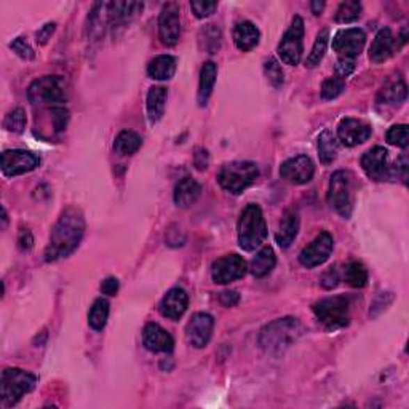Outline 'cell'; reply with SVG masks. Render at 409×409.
<instances>
[{"instance_id": "cell-44", "label": "cell", "mask_w": 409, "mask_h": 409, "mask_svg": "<svg viewBox=\"0 0 409 409\" xmlns=\"http://www.w3.org/2000/svg\"><path fill=\"white\" fill-rule=\"evenodd\" d=\"M165 240H166V245L170 246H182L186 241V235L182 230L179 229V225H171V227L166 230V235H165Z\"/></svg>"}, {"instance_id": "cell-27", "label": "cell", "mask_w": 409, "mask_h": 409, "mask_svg": "<svg viewBox=\"0 0 409 409\" xmlns=\"http://www.w3.org/2000/svg\"><path fill=\"white\" fill-rule=\"evenodd\" d=\"M176 72V58L160 55L154 58L147 66V74L154 80H170Z\"/></svg>"}, {"instance_id": "cell-3", "label": "cell", "mask_w": 409, "mask_h": 409, "mask_svg": "<svg viewBox=\"0 0 409 409\" xmlns=\"http://www.w3.org/2000/svg\"><path fill=\"white\" fill-rule=\"evenodd\" d=\"M236 230H239V243L241 250L255 251L257 246H261L267 236V225L262 209L257 205L250 203L240 214Z\"/></svg>"}, {"instance_id": "cell-5", "label": "cell", "mask_w": 409, "mask_h": 409, "mask_svg": "<svg viewBox=\"0 0 409 409\" xmlns=\"http://www.w3.org/2000/svg\"><path fill=\"white\" fill-rule=\"evenodd\" d=\"M37 378L34 374L19 368H7L2 373L0 380V396H2V406L12 408L26 394L34 390Z\"/></svg>"}, {"instance_id": "cell-51", "label": "cell", "mask_w": 409, "mask_h": 409, "mask_svg": "<svg viewBox=\"0 0 409 409\" xmlns=\"http://www.w3.org/2000/svg\"><path fill=\"white\" fill-rule=\"evenodd\" d=\"M193 161H195V166L198 170H205L208 166V152L205 149H197L195 150V157H193Z\"/></svg>"}, {"instance_id": "cell-34", "label": "cell", "mask_w": 409, "mask_h": 409, "mask_svg": "<svg viewBox=\"0 0 409 409\" xmlns=\"http://www.w3.org/2000/svg\"><path fill=\"white\" fill-rule=\"evenodd\" d=\"M328 42H330V32H328V29L320 31L319 35H316V39H315L314 47H312L310 55L307 56V61H305L307 67L312 69V67L319 66L323 56H325V53H326Z\"/></svg>"}, {"instance_id": "cell-29", "label": "cell", "mask_w": 409, "mask_h": 409, "mask_svg": "<svg viewBox=\"0 0 409 409\" xmlns=\"http://www.w3.org/2000/svg\"><path fill=\"white\" fill-rule=\"evenodd\" d=\"M275 264H277L275 251H273L271 246H266V248H262L259 252H257L255 259L251 261V267H250L251 273L256 278H264L273 271Z\"/></svg>"}, {"instance_id": "cell-20", "label": "cell", "mask_w": 409, "mask_h": 409, "mask_svg": "<svg viewBox=\"0 0 409 409\" xmlns=\"http://www.w3.org/2000/svg\"><path fill=\"white\" fill-rule=\"evenodd\" d=\"M187 305H189V296L182 288H173L163 296L160 303V314L165 319L179 320L186 314Z\"/></svg>"}, {"instance_id": "cell-47", "label": "cell", "mask_w": 409, "mask_h": 409, "mask_svg": "<svg viewBox=\"0 0 409 409\" xmlns=\"http://www.w3.org/2000/svg\"><path fill=\"white\" fill-rule=\"evenodd\" d=\"M55 29H56L55 23H47L44 28H40L39 31H37V34H35L37 44L45 45L47 42L51 39V35H53V32H55Z\"/></svg>"}, {"instance_id": "cell-25", "label": "cell", "mask_w": 409, "mask_h": 409, "mask_svg": "<svg viewBox=\"0 0 409 409\" xmlns=\"http://www.w3.org/2000/svg\"><path fill=\"white\" fill-rule=\"evenodd\" d=\"M406 83L403 82L400 75H396L395 79L387 80V83L382 87L378 102L384 106H398L406 99Z\"/></svg>"}, {"instance_id": "cell-15", "label": "cell", "mask_w": 409, "mask_h": 409, "mask_svg": "<svg viewBox=\"0 0 409 409\" xmlns=\"http://www.w3.org/2000/svg\"><path fill=\"white\" fill-rule=\"evenodd\" d=\"M314 161L307 157V155H296V157L283 161L282 166H280V176H282V179L288 181L289 184L294 186L307 184L314 177Z\"/></svg>"}, {"instance_id": "cell-14", "label": "cell", "mask_w": 409, "mask_h": 409, "mask_svg": "<svg viewBox=\"0 0 409 409\" xmlns=\"http://www.w3.org/2000/svg\"><path fill=\"white\" fill-rule=\"evenodd\" d=\"M366 45V34L360 28H348L339 31L332 39V50H335L339 58L355 59L360 53L363 51Z\"/></svg>"}, {"instance_id": "cell-35", "label": "cell", "mask_w": 409, "mask_h": 409, "mask_svg": "<svg viewBox=\"0 0 409 409\" xmlns=\"http://www.w3.org/2000/svg\"><path fill=\"white\" fill-rule=\"evenodd\" d=\"M344 275H346V282L351 284L352 288H363L366 287V283H368V271H366V267L358 261L347 264Z\"/></svg>"}, {"instance_id": "cell-30", "label": "cell", "mask_w": 409, "mask_h": 409, "mask_svg": "<svg viewBox=\"0 0 409 409\" xmlns=\"http://www.w3.org/2000/svg\"><path fill=\"white\" fill-rule=\"evenodd\" d=\"M339 139L331 130H325L319 136V157L323 165H331L337 157Z\"/></svg>"}, {"instance_id": "cell-7", "label": "cell", "mask_w": 409, "mask_h": 409, "mask_svg": "<svg viewBox=\"0 0 409 409\" xmlns=\"http://www.w3.org/2000/svg\"><path fill=\"white\" fill-rule=\"evenodd\" d=\"M316 319L323 323L328 330H339L348 325V299L344 296H331L315 303L312 307Z\"/></svg>"}, {"instance_id": "cell-41", "label": "cell", "mask_w": 409, "mask_h": 409, "mask_svg": "<svg viewBox=\"0 0 409 409\" xmlns=\"http://www.w3.org/2000/svg\"><path fill=\"white\" fill-rule=\"evenodd\" d=\"M218 8L216 2H208V0H195V2H191V10L197 18H208L214 13V10Z\"/></svg>"}, {"instance_id": "cell-43", "label": "cell", "mask_w": 409, "mask_h": 409, "mask_svg": "<svg viewBox=\"0 0 409 409\" xmlns=\"http://www.w3.org/2000/svg\"><path fill=\"white\" fill-rule=\"evenodd\" d=\"M51 118H53V127H55V130L59 133L63 131L64 128L67 125V120H69V112L66 107L63 106H53L51 109Z\"/></svg>"}, {"instance_id": "cell-28", "label": "cell", "mask_w": 409, "mask_h": 409, "mask_svg": "<svg viewBox=\"0 0 409 409\" xmlns=\"http://www.w3.org/2000/svg\"><path fill=\"white\" fill-rule=\"evenodd\" d=\"M166 96H168V91L165 87H152L147 93V115L150 123H157L161 117H163L165 112V104H166Z\"/></svg>"}, {"instance_id": "cell-31", "label": "cell", "mask_w": 409, "mask_h": 409, "mask_svg": "<svg viewBox=\"0 0 409 409\" xmlns=\"http://www.w3.org/2000/svg\"><path fill=\"white\" fill-rule=\"evenodd\" d=\"M220 44H223V34L216 24H207L198 32V45L209 55L218 53Z\"/></svg>"}, {"instance_id": "cell-36", "label": "cell", "mask_w": 409, "mask_h": 409, "mask_svg": "<svg viewBox=\"0 0 409 409\" xmlns=\"http://www.w3.org/2000/svg\"><path fill=\"white\" fill-rule=\"evenodd\" d=\"M363 7L360 2H355V0H347V2H342L339 5L336 12V21L341 24H348L357 21L360 16H362Z\"/></svg>"}, {"instance_id": "cell-39", "label": "cell", "mask_w": 409, "mask_h": 409, "mask_svg": "<svg viewBox=\"0 0 409 409\" xmlns=\"http://www.w3.org/2000/svg\"><path fill=\"white\" fill-rule=\"evenodd\" d=\"M26 122H28L26 120V112L18 107V109L12 111L7 117H5L3 127L12 133H23L26 128Z\"/></svg>"}, {"instance_id": "cell-37", "label": "cell", "mask_w": 409, "mask_h": 409, "mask_svg": "<svg viewBox=\"0 0 409 409\" xmlns=\"http://www.w3.org/2000/svg\"><path fill=\"white\" fill-rule=\"evenodd\" d=\"M344 88H346V80L344 79L337 77V75L326 79L321 85V98L323 99H335L342 93Z\"/></svg>"}, {"instance_id": "cell-4", "label": "cell", "mask_w": 409, "mask_h": 409, "mask_svg": "<svg viewBox=\"0 0 409 409\" xmlns=\"http://www.w3.org/2000/svg\"><path fill=\"white\" fill-rule=\"evenodd\" d=\"M257 176H259V168H257L255 161L236 160L225 163L220 168L218 182L224 191L239 195L245 189H248L252 182L257 179Z\"/></svg>"}, {"instance_id": "cell-8", "label": "cell", "mask_w": 409, "mask_h": 409, "mask_svg": "<svg viewBox=\"0 0 409 409\" xmlns=\"http://www.w3.org/2000/svg\"><path fill=\"white\" fill-rule=\"evenodd\" d=\"M304 19L300 16H294L289 29L284 32L282 42L278 45V56L288 66H296L303 59L304 53Z\"/></svg>"}, {"instance_id": "cell-19", "label": "cell", "mask_w": 409, "mask_h": 409, "mask_svg": "<svg viewBox=\"0 0 409 409\" xmlns=\"http://www.w3.org/2000/svg\"><path fill=\"white\" fill-rule=\"evenodd\" d=\"M143 344L150 352L170 353L175 348V339L157 323H147L143 331Z\"/></svg>"}, {"instance_id": "cell-53", "label": "cell", "mask_w": 409, "mask_h": 409, "mask_svg": "<svg viewBox=\"0 0 409 409\" xmlns=\"http://www.w3.org/2000/svg\"><path fill=\"white\" fill-rule=\"evenodd\" d=\"M2 220H3V225H2V227L5 229V227H7V220H8V218H7V211H5V208H2Z\"/></svg>"}, {"instance_id": "cell-21", "label": "cell", "mask_w": 409, "mask_h": 409, "mask_svg": "<svg viewBox=\"0 0 409 409\" xmlns=\"http://www.w3.org/2000/svg\"><path fill=\"white\" fill-rule=\"evenodd\" d=\"M395 48V37L392 34L389 28H384L378 32V35L374 37L373 44L369 47V59L376 64L384 63L385 59H389L394 53Z\"/></svg>"}, {"instance_id": "cell-32", "label": "cell", "mask_w": 409, "mask_h": 409, "mask_svg": "<svg viewBox=\"0 0 409 409\" xmlns=\"http://www.w3.org/2000/svg\"><path fill=\"white\" fill-rule=\"evenodd\" d=\"M141 144H143V139L138 133L130 131V130H123L118 133V136L115 138L114 149L115 152L120 155H133L139 147H141Z\"/></svg>"}, {"instance_id": "cell-40", "label": "cell", "mask_w": 409, "mask_h": 409, "mask_svg": "<svg viewBox=\"0 0 409 409\" xmlns=\"http://www.w3.org/2000/svg\"><path fill=\"white\" fill-rule=\"evenodd\" d=\"M387 143L405 149L408 146V125H394L387 131Z\"/></svg>"}, {"instance_id": "cell-22", "label": "cell", "mask_w": 409, "mask_h": 409, "mask_svg": "<svg viewBox=\"0 0 409 409\" xmlns=\"http://www.w3.org/2000/svg\"><path fill=\"white\" fill-rule=\"evenodd\" d=\"M200 195H202V186L191 176L182 177L175 187V203L176 207L179 208L192 207Z\"/></svg>"}, {"instance_id": "cell-2", "label": "cell", "mask_w": 409, "mask_h": 409, "mask_svg": "<svg viewBox=\"0 0 409 409\" xmlns=\"http://www.w3.org/2000/svg\"><path fill=\"white\" fill-rule=\"evenodd\" d=\"M304 335V326L298 319L284 316L268 323L259 332V346L266 353L278 355L287 351Z\"/></svg>"}, {"instance_id": "cell-38", "label": "cell", "mask_w": 409, "mask_h": 409, "mask_svg": "<svg viewBox=\"0 0 409 409\" xmlns=\"http://www.w3.org/2000/svg\"><path fill=\"white\" fill-rule=\"evenodd\" d=\"M264 72H266L267 80L273 85V87L275 88L282 87L283 82H284V74H283L282 66H280L277 59H273V58L266 59V63H264Z\"/></svg>"}, {"instance_id": "cell-45", "label": "cell", "mask_w": 409, "mask_h": 409, "mask_svg": "<svg viewBox=\"0 0 409 409\" xmlns=\"http://www.w3.org/2000/svg\"><path fill=\"white\" fill-rule=\"evenodd\" d=\"M355 71V59H348V58H339V61L336 64V75L346 80L348 75Z\"/></svg>"}, {"instance_id": "cell-42", "label": "cell", "mask_w": 409, "mask_h": 409, "mask_svg": "<svg viewBox=\"0 0 409 409\" xmlns=\"http://www.w3.org/2000/svg\"><path fill=\"white\" fill-rule=\"evenodd\" d=\"M10 48L18 55L21 59H24V61H31V59H34L35 53L32 50V47L26 42L23 37H16V39L10 44Z\"/></svg>"}, {"instance_id": "cell-24", "label": "cell", "mask_w": 409, "mask_h": 409, "mask_svg": "<svg viewBox=\"0 0 409 409\" xmlns=\"http://www.w3.org/2000/svg\"><path fill=\"white\" fill-rule=\"evenodd\" d=\"M259 29L251 21H240L234 29V42L239 50L250 51L259 44Z\"/></svg>"}, {"instance_id": "cell-23", "label": "cell", "mask_w": 409, "mask_h": 409, "mask_svg": "<svg viewBox=\"0 0 409 409\" xmlns=\"http://www.w3.org/2000/svg\"><path fill=\"white\" fill-rule=\"evenodd\" d=\"M298 232H299L298 213H296L294 209H287L275 234L277 243L282 246V248H288V246L294 241L296 236H298Z\"/></svg>"}, {"instance_id": "cell-49", "label": "cell", "mask_w": 409, "mask_h": 409, "mask_svg": "<svg viewBox=\"0 0 409 409\" xmlns=\"http://www.w3.org/2000/svg\"><path fill=\"white\" fill-rule=\"evenodd\" d=\"M32 245H34V236H32V234L29 232V230H21L19 235H18L19 250L28 251L32 248Z\"/></svg>"}, {"instance_id": "cell-12", "label": "cell", "mask_w": 409, "mask_h": 409, "mask_svg": "<svg viewBox=\"0 0 409 409\" xmlns=\"http://www.w3.org/2000/svg\"><path fill=\"white\" fill-rule=\"evenodd\" d=\"M159 34L161 44L173 47L181 37V10L176 3H166L159 16Z\"/></svg>"}, {"instance_id": "cell-13", "label": "cell", "mask_w": 409, "mask_h": 409, "mask_svg": "<svg viewBox=\"0 0 409 409\" xmlns=\"http://www.w3.org/2000/svg\"><path fill=\"white\" fill-rule=\"evenodd\" d=\"M246 268L248 267H246L243 257L239 255H227L213 262L211 277L214 283L227 284L235 282V280L243 278Z\"/></svg>"}, {"instance_id": "cell-48", "label": "cell", "mask_w": 409, "mask_h": 409, "mask_svg": "<svg viewBox=\"0 0 409 409\" xmlns=\"http://www.w3.org/2000/svg\"><path fill=\"white\" fill-rule=\"evenodd\" d=\"M118 288H120V283L115 277L106 278L104 282L101 283V293L106 296H115L118 293Z\"/></svg>"}, {"instance_id": "cell-9", "label": "cell", "mask_w": 409, "mask_h": 409, "mask_svg": "<svg viewBox=\"0 0 409 409\" xmlns=\"http://www.w3.org/2000/svg\"><path fill=\"white\" fill-rule=\"evenodd\" d=\"M328 202L331 208L342 218L348 219L352 214V197H351V175L347 171H336L331 176L330 189H328Z\"/></svg>"}, {"instance_id": "cell-17", "label": "cell", "mask_w": 409, "mask_h": 409, "mask_svg": "<svg viewBox=\"0 0 409 409\" xmlns=\"http://www.w3.org/2000/svg\"><path fill=\"white\" fill-rule=\"evenodd\" d=\"M214 319L209 314L198 312L192 316L186 326V339L192 347L203 348L208 346L213 335Z\"/></svg>"}, {"instance_id": "cell-46", "label": "cell", "mask_w": 409, "mask_h": 409, "mask_svg": "<svg viewBox=\"0 0 409 409\" xmlns=\"http://www.w3.org/2000/svg\"><path fill=\"white\" fill-rule=\"evenodd\" d=\"M339 280H341V277H339V272H337V267L332 266L328 268V271L323 273L321 277V287L325 289H332L336 288L339 284Z\"/></svg>"}, {"instance_id": "cell-18", "label": "cell", "mask_w": 409, "mask_h": 409, "mask_svg": "<svg viewBox=\"0 0 409 409\" xmlns=\"http://www.w3.org/2000/svg\"><path fill=\"white\" fill-rule=\"evenodd\" d=\"M371 134H373L371 127L358 118H344L337 127V139L347 147H355L366 143Z\"/></svg>"}, {"instance_id": "cell-52", "label": "cell", "mask_w": 409, "mask_h": 409, "mask_svg": "<svg viewBox=\"0 0 409 409\" xmlns=\"http://www.w3.org/2000/svg\"><path fill=\"white\" fill-rule=\"evenodd\" d=\"M310 8H312V13H314V15H320L323 12V8H325V2L315 0V2L310 3Z\"/></svg>"}, {"instance_id": "cell-11", "label": "cell", "mask_w": 409, "mask_h": 409, "mask_svg": "<svg viewBox=\"0 0 409 409\" xmlns=\"http://www.w3.org/2000/svg\"><path fill=\"white\" fill-rule=\"evenodd\" d=\"M332 250H335V240H332L331 234L321 232L320 235L315 236V240L312 241L310 245H307L305 248L300 251L299 262L307 268L319 267L323 262L328 261Z\"/></svg>"}, {"instance_id": "cell-50", "label": "cell", "mask_w": 409, "mask_h": 409, "mask_svg": "<svg viewBox=\"0 0 409 409\" xmlns=\"http://www.w3.org/2000/svg\"><path fill=\"white\" fill-rule=\"evenodd\" d=\"M220 304H223L224 307H234L239 304L240 300V294L236 291H224L220 293Z\"/></svg>"}, {"instance_id": "cell-10", "label": "cell", "mask_w": 409, "mask_h": 409, "mask_svg": "<svg viewBox=\"0 0 409 409\" xmlns=\"http://www.w3.org/2000/svg\"><path fill=\"white\" fill-rule=\"evenodd\" d=\"M40 160L35 154L23 149L5 150L2 154V173L7 177H15L35 170Z\"/></svg>"}, {"instance_id": "cell-16", "label": "cell", "mask_w": 409, "mask_h": 409, "mask_svg": "<svg viewBox=\"0 0 409 409\" xmlns=\"http://www.w3.org/2000/svg\"><path fill=\"white\" fill-rule=\"evenodd\" d=\"M389 152L387 149L376 146L364 152L362 157V166L364 173L373 181H392V166L387 163Z\"/></svg>"}, {"instance_id": "cell-33", "label": "cell", "mask_w": 409, "mask_h": 409, "mask_svg": "<svg viewBox=\"0 0 409 409\" xmlns=\"http://www.w3.org/2000/svg\"><path fill=\"white\" fill-rule=\"evenodd\" d=\"M107 319H109V303L102 298L96 299L93 305H91L90 314H88L90 326L96 331L104 330Z\"/></svg>"}, {"instance_id": "cell-6", "label": "cell", "mask_w": 409, "mask_h": 409, "mask_svg": "<svg viewBox=\"0 0 409 409\" xmlns=\"http://www.w3.org/2000/svg\"><path fill=\"white\" fill-rule=\"evenodd\" d=\"M66 82L59 75H45L31 83L28 90V99L32 104L58 106L66 101Z\"/></svg>"}, {"instance_id": "cell-26", "label": "cell", "mask_w": 409, "mask_h": 409, "mask_svg": "<svg viewBox=\"0 0 409 409\" xmlns=\"http://www.w3.org/2000/svg\"><path fill=\"white\" fill-rule=\"evenodd\" d=\"M218 77V66L213 61H208L203 64L200 72V83H198V104L202 107L207 106L209 96L213 93L214 83Z\"/></svg>"}, {"instance_id": "cell-1", "label": "cell", "mask_w": 409, "mask_h": 409, "mask_svg": "<svg viewBox=\"0 0 409 409\" xmlns=\"http://www.w3.org/2000/svg\"><path fill=\"white\" fill-rule=\"evenodd\" d=\"M85 234V218L80 209L69 207L59 216L55 227L51 229L50 241L45 250V261L55 262L79 248Z\"/></svg>"}]
</instances>
